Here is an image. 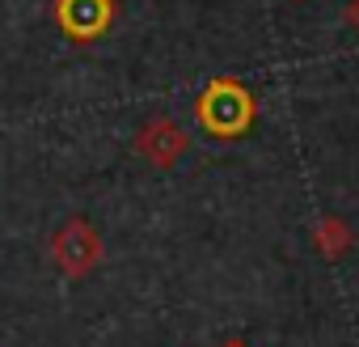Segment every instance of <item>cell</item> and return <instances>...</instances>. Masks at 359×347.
<instances>
[{
	"label": "cell",
	"instance_id": "3957f363",
	"mask_svg": "<svg viewBox=\"0 0 359 347\" xmlns=\"http://www.w3.org/2000/svg\"><path fill=\"white\" fill-rule=\"evenodd\" d=\"M55 26L68 43H97L114 26V0H55Z\"/></svg>",
	"mask_w": 359,
	"mask_h": 347
},
{
	"label": "cell",
	"instance_id": "6da1fadb",
	"mask_svg": "<svg viewBox=\"0 0 359 347\" xmlns=\"http://www.w3.org/2000/svg\"><path fill=\"white\" fill-rule=\"evenodd\" d=\"M254 114H258V102H254V93L237 77L208 81V89L195 102V119H199V127L212 140H237V136H245L254 127Z\"/></svg>",
	"mask_w": 359,
	"mask_h": 347
},
{
	"label": "cell",
	"instance_id": "8992f818",
	"mask_svg": "<svg viewBox=\"0 0 359 347\" xmlns=\"http://www.w3.org/2000/svg\"><path fill=\"white\" fill-rule=\"evenodd\" d=\"M346 26L359 34V0H351V5H346Z\"/></svg>",
	"mask_w": 359,
	"mask_h": 347
},
{
	"label": "cell",
	"instance_id": "52a82bcc",
	"mask_svg": "<svg viewBox=\"0 0 359 347\" xmlns=\"http://www.w3.org/2000/svg\"><path fill=\"white\" fill-rule=\"evenodd\" d=\"M220 347H250V343H245V339H237V334H233V339H224V343H220Z\"/></svg>",
	"mask_w": 359,
	"mask_h": 347
},
{
	"label": "cell",
	"instance_id": "277c9868",
	"mask_svg": "<svg viewBox=\"0 0 359 347\" xmlns=\"http://www.w3.org/2000/svg\"><path fill=\"white\" fill-rule=\"evenodd\" d=\"M187 148H191V131L182 127V123H173V119H148L140 131H135V152L148 161V165H156V169H169V165H177L187 157Z\"/></svg>",
	"mask_w": 359,
	"mask_h": 347
},
{
	"label": "cell",
	"instance_id": "5b68a950",
	"mask_svg": "<svg viewBox=\"0 0 359 347\" xmlns=\"http://www.w3.org/2000/svg\"><path fill=\"white\" fill-rule=\"evenodd\" d=\"M313 237H317V250H321L325 258H342V254L351 250V242H355L351 229H346V221H338V216H325Z\"/></svg>",
	"mask_w": 359,
	"mask_h": 347
},
{
	"label": "cell",
	"instance_id": "7a4b0ae2",
	"mask_svg": "<svg viewBox=\"0 0 359 347\" xmlns=\"http://www.w3.org/2000/svg\"><path fill=\"white\" fill-rule=\"evenodd\" d=\"M106 254V242L102 233L93 229V221L85 216H68L55 233H51V263L60 267L64 280H85L93 275V267L102 263Z\"/></svg>",
	"mask_w": 359,
	"mask_h": 347
}]
</instances>
